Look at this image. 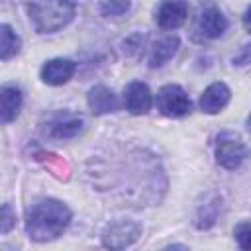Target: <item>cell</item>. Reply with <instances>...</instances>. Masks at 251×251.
I'll use <instances>...</instances> for the list:
<instances>
[{
	"label": "cell",
	"mask_w": 251,
	"mask_h": 251,
	"mask_svg": "<svg viewBox=\"0 0 251 251\" xmlns=\"http://www.w3.org/2000/svg\"><path fill=\"white\" fill-rule=\"evenodd\" d=\"M98 175H110L112 178V182L102 184L98 190H108L112 196H120L122 202H131V206L137 208L159 202L167 186L159 161L143 149H131L112 155L110 173L100 169H96V173H90V176Z\"/></svg>",
	"instance_id": "1"
},
{
	"label": "cell",
	"mask_w": 251,
	"mask_h": 251,
	"mask_svg": "<svg viewBox=\"0 0 251 251\" xmlns=\"http://www.w3.org/2000/svg\"><path fill=\"white\" fill-rule=\"evenodd\" d=\"M71 210L67 204L55 198H43L29 206L25 214V233L37 243L59 237L71 224Z\"/></svg>",
	"instance_id": "2"
},
{
	"label": "cell",
	"mask_w": 251,
	"mask_h": 251,
	"mask_svg": "<svg viewBox=\"0 0 251 251\" xmlns=\"http://www.w3.org/2000/svg\"><path fill=\"white\" fill-rule=\"evenodd\" d=\"M75 0H31L27 4V14L37 33H55L63 29L75 18Z\"/></svg>",
	"instance_id": "3"
},
{
	"label": "cell",
	"mask_w": 251,
	"mask_h": 251,
	"mask_svg": "<svg viewBox=\"0 0 251 251\" xmlns=\"http://www.w3.org/2000/svg\"><path fill=\"white\" fill-rule=\"evenodd\" d=\"M214 155H216V163L220 167H224L227 171H233V169H239L243 165V161L249 157V149L241 141L239 135L222 133L216 141Z\"/></svg>",
	"instance_id": "4"
},
{
	"label": "cell",
	"mask_w": 251,
	"mask_h": 251,
	"mask_svg": "<svg viewBox=\"0 0 251 251\" xmlns=\"http://www.w3.org/2000/svg\"><path fill=\"white\" fill-rule=\"evenodd\" d=\"M82 127H84V120L78 114L63 112V110L51 114L41 124V131L49 139H73L82 131Z\"/></svg>",
	"instance_id": "5"
},
{
	"label": "cell",
	"mask_w": 251,
	"mask_h": 251,
	"mask_svg": "<svg viewBox=\"0 0 251 251\" xmlns=\"http://www.w3.org/2000/svg\"><path fill=\"white\" fill-rule=\"evenodd\" d=\"M157 110L167 118H182V116L190 114L192 102L182 86L165 84L157 92Z\"/></svg>",
	"instance_id": "6"
},
{
	"label": "cell",
	"mask_w": 251,
	"mask_h": 251,
	"mask_svg": "<svg viewBox=\"0 0 251 251\" xmlns=\"http://www.w3.org/2000/svg\"><path fill=\"white\" fill-rule=\"evenodd\" d=\"M227 18L214 2H204L196 16V31L202 39H218L227 29Z\"/></svg>",
	"instance_id": "7"
},
{
	"label": "cell",
	"mask_w": 251,
	"mask_h": 251,
	"mask_svg": "<svg viewBox=\"0 0 251 251\" xmlns=\"http://www.w3.org/2000/svg\"><path fill=\"white\" fill-rule=\"evenodd\" d=\"M141 226L133 220H114L102 231V245L110 249H122L137 241Z\"/></svg>",
	"instance_id": "8"
},
{
	"label": "cell",
	"mask_w": 251,
	"mask_h": 251,
	"mask_svg": "<svg viewBox=\"0 0 251 251\" xmlns=\"http://www.w3.org/2000/svg\"><path fill=\"white\" fill-rule=\"evenodd\" d=\"M188 18V0H161L155 12V22L163 29H176Z\"/></svg>",
	"instance_id": "9"
},
{
	"label": "cell",
	"mask_w": 251,
	"mask_h": 251,
	"mask_svg": "<svg viewBox=\"0 0 251 251\" xmlns=\"http://www.w3.org/2000/svg\"><path fill=\"white\" fill-rule=\"evenodd\" d=\"M76 71V63L71 61V59H63V57H57V59H49L43 63L41 71H39V76L45 84H51V86H61L65 82H69L73 78Z\"/></svg>",
	"instance_id": "10"
},
{
	"label": "cell",
	"mask_w": 251,
	"mask_h": 251,
	"mask_svg": "<svg viewBox=\"0 0 251 251\" xmlns=\"http://www.w3.org/2000/svg\"><path fill=\"white\" fill-rule=\"evenodd\" d=\"M124 104H126V110L129 114H133V116L147 114L151 110V104H153L149 86L145 82H141V80L129 82L126 92H124Z\"/></svg>",
	"instance_id": "11"
},
{
	"label": "cell",
	"mask_w": 251,
	"mask_h": 251,
	"mask_svg": "<svg viewBox=\"0 0 251 251\" xmlns=\"http://www.w3.org/2000/svg\"><path fill=\"white\" fill-rule=\"evenodd\" d=\"M231 98V90L226 82H212L200 96V110L204 114H218L222 112Z\"/></svg>",
	"instance_id": "12"
},
{
	"label": "cell",
	"mask_w": 251,
	"mask_h": 251,
	"mask_svg": "<svg viewBox=\"0 0 251 251\" xmlns=\"http://www.w3.org/2000/svg\"><path fill=\"white\" fill-rule=\"evenodd\" d=\"M86 104L90 108V112L94 116H102V114H110L118 110V98L116 94L104 86V84H96L88 90L86 94Z\"/></svg>",
	"instance_id": "13"
},
{
	"label": "cell",
	"mask_w": 251,
	"mask_h": 251,
	"mask_svg": "<svg viewBox=\"0 0 251 251\" xmlns=\"http://www.w3.org/2000/svg\"><path fill=\"white\" fill-rule=\"evenodd\" d=\"M24 104L22 90L14 84H4L0 90V120L2 124H10L20 116Z\"/></svg>",
	"instance_id": "14"
},
{
	"label": "cell",
	"mask_w": 251,
	"mask_h": 251,
	"mask_svg": "<svg viewBox=\"0 0 251 251\" xmlns=\"http://www.w3.org/2000/svg\"><path fill=\"white\" fill-rule=\"evenodd\" d=\"M178 45H180V41H178L176 35H165V37L157 39L155 45L151 47V53H149V67L151 69L163 67L169 59L175 57Z\"/></svg>",
	"instance_id": "15"
},
{
	"label": "cell",
	"mask_w": 251,
	"mask_h": 251,
	"mask_svg": "<svg viewBox=\"0 0 251 251\" xmlns=\"http://www.w3.org/2000/svg\"><path fill=\"white\" fill-rule=\"evenodd\" d=\"M20 49H22V39L18 37V33L8 24H2L0 25V59L8 61L14 55H18Z\"/></svg>",
	"instance_id": "16"
},
{
	"label": "cell",
	"mask_w": 251,
	"mask_h": 251,
	"mask_svg": "<svg viewBox=\"0 0 251 251\" xmlns=\"http://www.w3.org/2000/svg\"><path fill=\"white\" fill-rule=\"evenodd\" d=\"M218 208H220V198L218 196H214L212 202H206L204 206H200L198 214H196V227L208 229L210 226H214L216 218H218Z\"/></svg>",
	"instance_id": "17"
},
{
	"label": "cell",
	"mask_w": 251,
	"mask_h": 251,
	"mask_svg": "<svg viewBox=\"0 0 251 251\" xmlns=\"http://www.w3.org/2000/svg\"><path fill=\"white\" fill-rule=\"evenodd\" d=\"M129 8H131V2L129 0H100L98 2V10L106 18L124 16V14L129 12Z\"/></svg>",
	"instance_id": "18"
},
{
	"label": "cell",
	"mask_w": 251,
	"mask_h": 251,
	"mask_svg": "<svg viewBox=\"0 0 251 251\" xmlns=\"http://www.w3.org/2000/svg\"><path fill=\"white\" fill-rule=\"evenodd\" d=\"M233 237H235V241L241 249L251 251V220L237 224L235 229H233Z\"/></svg>",
	"instance_id": "19"
},
{
	"label": "cell",
	"mask_w": 251,
	"mask_h": 251,
	"mask_svg": "<svg viewBox=\"0 0 251 251\" xmlns=\"http://www.w3.org/2000/svg\"><path fill=\"white\" fill-rule=\"evenodd\" d=\"M14 226H16V214H14L10 204H4L2 206V220H0V233L2 235L8 233Z\"/></svg>",
	"instance_id": "20"
},
{
	"label": "cell",
	"mask_w": 251,
	"mask_h": 251,
	"mask_svg": "<svg viewBox=\"0 0 251 251\" xmlns=\"http://www.w3.org/2000/svg\"><path fill=\"white\" fill-rule=\"evenodd\" d=\"M251 63V45H245L235 57H233V65H247Z\"/></svg>",
	"instance_id": "21"
},
{
	"label": "cell",
	"mask_w": 251,
	"mask_h": 251,
	"mask_svg": "<svg viewBox=\"0 0 251 251\" xmlns=\"http://www.w3.org/2000/svg\"><path fill=\"white\" fill-rule=\"evenodd\" d=\"M243 25H245V29L251 33V6L245 10V14H243Z\"/></svg>",
	"instance_id": "22"
},
{
	"label": "cell",
	"mask_w": 251,
	"mask_h": 251,
	"mask_svg": "<svg viewBox=\"0 0 251 251\" xmlns=\"http://www.w3.org/2000/svg\"><path fill=\"white\" fill-rule=\"evenodd\" d=\"M247 126H249V129H251V114H249V118H247Z\"/></svg>",
	"instance_id": "23"
}]
</instances>
